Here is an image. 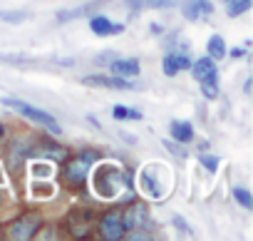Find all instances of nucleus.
I'll list each match as a JSON object with an SVG mask.
<instances>
[{
  "instance_id": "obj_29",
  "label": "nucleus",
  "mask_w": 253,
  "mask_h": 241,
  "mask_svg": "<svg viewBox=\"0 0 253 241\" xmlns=\"http://www.w3.org/2000/svg\"><path fill=\"white\" fill-rule=\"evenodd\" d=\"M0 239H3V231H0Z\"/></svg>"
},
{
  "instance_id": "obj_14",
  "label": "nucleus",
  "mask_w": 253,
  "mask_h": 241,
  "mask_svg": "<svg viewBox=\"0 0 253 241\" xmlns=\"http://www.w3.org/2000/svg\"><path fill=\"white\" fill-rule=\"evenodd\" d=\"M169 135H171L174 142H179V145H189V142H194V125L186 122V119H171Z\"/></svg>"
},
{
  "instance_id": "obj_9",
  "label": "nucleus",
  "mask_w": 253,
  "mask_h": 241,
  "mask_svg": "<svg viewBox=\"0 0 253 241\" xmlns=\"http://www.w3.org/2000/svg\"><path fill=\"white\" fill-rule=\"evenodd\" d=\"M157 167H147L142 174H139V189L147 194V196H152V199H162L164 194H167V184H162L159 179H157Z\"/></svg>"
},
{
  "instance_id": "obj_25",
  "label": "nucleus",
  "mask_w": 253,
  "mask_h": 241,
  "mask_svg": "<svg viewBox=\"0 0 253 241\" xmlns=\"http://www.w3.org/2000/svg\"><path fill=\"white\" fill-rule=\"evenodd\" d=\"M114 57H117V55H114V52L109 50V52H104V55H99V57H97L94 62H97V65H109V62H112Z\"/></svg>"
},
{
  "instance_id": "obj_20",
  "label": "nucleus",
  "mask_w": 253,
  "mask_h": 241,
  "mask_svg": "<svg viewBox=\"0 0 253 241\" xmlns=\"http://www.w3.org/2000/svg\"><path fill=\"white\" fill-rule=\"evenodd\" d=\"M28 18H30V13H8V10H0V20H5V23H23Z\"/></svg>"
},
{
  "instance_id": "obj_21",
  "label": "nucleus",
  "mask_w": 253,
  "mask_h": 241,
  "mask_svg": "<svg viewBox=\"0 0 253 241\" xmlns=\"http://www.w3.org/2000/svg\"><path fill=\"white\" fill-rule=\"evenodd\" d=\"M199 162H201V167H206V172H216L218 169V157L216 154H201Z\"/></svg>"
},
{
  "instance_id": "obj_5",
  "label": "nucleus",
  "mask_w": 253,
  "mask_h": 241,
  "mask_svg": "<svg viewBox=\"0 0 253 241\" xmlns=\"http://www.w3.org/2000/svg\"><path fill=\"white\" fill-rule=\"evenodd\" d=\"M97 234L107 241H119L126 236V226H124V219H122V211H107L99 224H97Z\"/></svg>"
},
{
  "instance_id": "obj_11",
  "label": "nucleus",
  "mask_w": 253,
  "mask_h": 241,
  "mask_svg": "<svg viewBox=\"0 0 253 241\" xmlns=\"http://www.w3.org/2000/svg\"><path fill=\"white\" fill-rule=\"evenodd\" d=\"M213 13V5L209 3V0H184L181 3V15L189 20V23H196L206 15Z\"/></svg>"
},
{
  "instance_id": "obj_26",
  "label": "nucleus",
  "mask_w": 253,
  "mask_h": 241,
  "mask_svg": "<svg viewBox=\"0 0 253 241\" xmlns=\"http://www.w3.org/2000/svg\"><path fill=\"white\" fill-rule=\"evenodd\" d=\"M126 5H129L132 13H139V10L144 8V0H126Z\"/></svg>"
},
{
  "instance_id": "obj_27",
  "label": "nucleus",
  "mask_w": 253,
  "mask_h": 241,
  "mask_svg": "<svg viewBox=\"0 0 253 241\" xmlns=\"http://www.w3.org/2000/svg\"><path fill=\"white\" fill-rule=\"evenodd\" d=\"M246 52H248L246 48H233L231 50V57H246Z\"/></svg>"
},
{
  "instance_id": "obj_6",
  "label": "nucleus",
  "mask_w": 253,
  "mask_h": 241,
  "mask_svg": "<svg viewBox=\"0 0 253 241\" xmlns=\"http://www.w3.org/2000/svg\"><path fill=\"white\" fill-rule=\"evenodd\" d=\"M191 75L199 85H218V67L213 57H199L196 62H191Z\"/></svg>"
},
{
  "instance_id": "obj_3",
  "label": "nucleus",
  "mask_w": 253,
  "mask_h": 241,
  "mask_svg": "<svg viewBox=\"0 0 253 241\" xmlns=\"http://www.w3.org/2000/svg\"><path fill=\"white\" fill-rule=\"evenodd\" d=\"M0 102H3L5 107H10V109H15V112H20L23 117L33 119L35 125H42V127H47L52 135H60V132H62V130H60V125H57V119H55L50 112H45V109H38V107L28 104L25 99H18V97H3Z\"/></svg>"
},
{
  "instance_id": "obj_17",
  "label": "nucleus",
  "mask_w": 253,
  "mask_h": 241,
  "mask_svg": "<svg viewBox=\"0 0 253 241\" xmlns=\"http://www.w3.org/2000/svg\"><path fill=\"white\" fill-rule=\"evenodd\" d=\"M99 5V0L97 3H87V5H80V8H75V10H65V13H60L57 15V23H67V20H75V18H82V15H87L92 8H97Z\"/></svg>"
},
{
  "instance_id": "obj_12",
  "label": "nucleus",
  "mask_w": 253,
  "mask_h": 241,
  "mask_svg": "<svg viewBox=\"0 0 253 241\" xmlns=\"http://www.w3.org/2000/svg\"><path fill=\"white\" fill-rule=\"evenodd\" d=\"M89 28L97 38H109V35H119L124 33V23H112L107 15H92L89 18Z\"/></svg>"
},
{
  "instance_id": "obj_2",
  "label": "nucleus",
  "mask_w": 253,
  "mask_h": 241,
  "mask_svg": "<svg viewBox=\"0 0 253 241\" xmlns=\"http://www.w3.org/2000/svg\"><path fill=\"white\" fill-rule=\"evenodd\" d=\"M122 219H124L126 234L132 231V239H147L154 231L152 214H149V209L144 204H132L126 211H122Z\"/></svg>"
},
{
  "instance_id": "obj_24",
  "label": "nucleus",
  "mask_w": 253,
  "mask_h": 241,
  "mask_svg": "<svg viewBox=\"0 0 253 241\" xmlns=\"http://www.w3.org/2000/svg\"><path fill=\"white\" fill-rule=\"evenodd\" d=\"M201 92L206 99H216L218 97V85H201Z\"/></svg>"
},
{
  "instance_id": "obj_10",
  "label": "nucleus",
  "mask_w": 253,
  "mask_h": 241,
  "mask_svg": "<svg viewBox=\"0 0 253 241\" xmlns=\"http://www.w3.org/2000/svg\"><path fill=\"white\" fill-rule=\"evenodd\" d=\"M189 67H191V57L186 55V50L169 52V55H164V60H162V70H164V75H167V77H174L176 72L189 70Z\"/></svg>"
},
{
  "instance_id": "obj_16",
  "label": "nucleus",
  "mask_w": 253,
  "mask_h": 241,
  "mask_svg": "<svg viewBox=\"0 0 253 241\" xmlns=\"http://www.w3.org/2000/svg\"><path fill=\"white\" fill-rule=\"evenodd\" d=\"M112 117L124 122V119H142V112L134 109V107H124V104H114L112 107Z\"/></svg>"
},
{
  "instance_id": "obj_23",
  "label": "nucleus",
  "mask_w": 253,
  "mask_h": 241,
  "mask_svg": "<svg viewBox=\"0 0 253 241\" xmlns=\"http://www.w3.org/2000/svg\"><path fill=\"white\" fill-rule=\"evenodd\" d=\"M171 224H174L181 234H186V236H191V234H194V229H191V226L184 221V216H179V214H174V216H171Z\"/></svg>"
},
{
  "instance_id": "obj_18",
  "label": "nucleus",
  "mask_w": 253,
  "mask_h": 241,
  "mask_svg": "<svg viewBox=\"0 0 253 241\" xmlns=\"http://www.w3.org/2000/svg\"><path fill=\"white\" fill-rule=\"evenodd\" d=\"M251 3H253V0H226V13H228V18L243 15L246 10H251Z\"/></svg>"
},
{
  "instance_id": "obj_1",
  "label": "nucleus",
  "mask_w": 253,
  "mask_h": 241,
  "mask_svg": "<svg viewBox=\"0 0 253 241\" xmlns=\"http://www.w3.org/2000/svg\"><path fill=\"white\" fill-rule=\"evenodd\" d=\"M87 179L92 182V192L99 199H104V201L117 199L122 192H132V177H129V172L117 167V164H112V162H99V164L94 162Z\"/></svg>"
},
{
  "instance_id": "obj_13",
  "label": "nucleus",
  "mask_w": 253,
  "mask_h": 241,
  "mask_svg": "<svg viewBox=\"0 0 253 241\" xmlns=\"http://www.w3.org/2000/svg\"><path fill=\"white\" fill-rule=\"evenodd\" d=\"M107 67L112 70V75H119V77H126V80L139 75V60L137 57H114Z\"/></svg>"
},
{
  "instance_id": "obj_8",
  "label": "nucleus",
  "mask_w": 253,
  "mask_h": 241,
  "mask_svg": "<svg viewBox=\"0 0 253 241\" xmlns=\"http://www.w3.org/2000/svg\"><path fill=\"white\" fill-rule=\"evenodd\" d=\"M82 85H87V87H109V90H134V85L129 80L119 77V75H87V77H82Z\"/></svg>"
},
{
  "instance_id": "obj_22",
  "label": "nucleus",
  "mask_w": 253,
  "mask_h": 241,
  "mask_svg": "<svg viewBox=\"0 0 253 241\" xmlns=\"http://www.w3.org/2000/svg\"><path fill=\"white\" fill-rule=\"evenodd\" d=\"M179 0H144L147 8H154V10H164V8H174Z\"/></svg>"
},
{
  "instance_id": "obj_15",
  "label": "nucleus",
  "mask_w": 253,
  "mask_h": 241,
  "mask_svg": "<svg viewBox=\"0 0 253 241\" xmlns=\"http://www.w3.org/2000/svg\"><path fill=\"white\" fill-rule=\"evenodd\" d=\"M206 55H209V57H213L216 62H218V60H223V57L228 55V50H226V40H223L221 35H211V38H209V43H206Z\"/></svg>"
},
{
  "instance_id": "obj_28",
  "label": "nucleus",
  "mask_w": 253,
  "mask_h": 241,
  "mask_svg": "<svg viewBox=\"0 0 253 241\" xmlns=\"http://www.w3.org/2000/svg\"><path fill=\"white\" fill-rule=\"evenodd\" d=\"M149 30H152L154 35H162V25H154V23H152V25H149Z\"/></svg>"
},
{
  "instance_id": "obj_4",
  "label": "nucleus",
  "mask_w": 253,
  "mask_h": 241,
  "mask_svg": "<svg viewBox=\"0 0 253 241\" xmlns=\"http://www.w3.org/2000/svg\"><path fill=\"white\" fill-rule=\"evenodd\" d=\"M97 162V152L94 149H82L80 154H75L67 164H65V182L70 187H82L89 177L92 164Z\"/></svg>"
},
{
  "instance_id": "obj_7",
  "label": "nucleus",
  "mask_w": 253,
  "mask_h": 241,
  "mask_svg": "<svg viewBox=\"0 0 253 241\" xmlns=\"http://www.w3.org/2000/svg\"><path fill=\"white\" fill-rule=\"evenodd\" d=\"M40 229V214H25L20 219H15L8 229V236L10 239H18V241H25V239H33Z\"/></svg>"
},
{
  "instance_id": "obj_19",
  "label": "nucleus",
  "mask_w": 253,
  "mask_h": 241,
  "mask_svg": "<svg viewBox=\"0 0 253 241\" xmlns=\"http://www.w3.org/2000/svg\"><path fill=\"white\" fill-rule=\"evenodd\" d=\"M233 199H236L243 209H253V196H251L248 189H243V187H233Z\"/></svg>"
}]
</instances>
